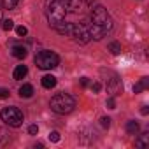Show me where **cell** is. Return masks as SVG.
<instances>
[{"instance_id": "6da1fadb", "label": "cell", "mask_w": 149, "mask_h": 149, "mask_svg": "<svg viewBox=\"0 0 149 149\" xmlns=\"http://www.w3.org/2000/svg\"><path fill=\"white\" fill-rule=\"evenodd\" d=\"M68 11L65 0H46V16L51 26H56L65 21Z\"/></svg>"}, {"instance_id": "7a4b0ae2", "label": "cell", "mask_w": 149, "mask_h": 149, "mask_svg": "<svg viewBox=\"0 0 149 149\" xmlns=\"http://www.w3.org/2000/svg\"><path fill=\"white\" fill-rule=\"evenodd\" d=\"M90 21H91L95 26L102 28L105 33H109V32L112 30V18H111V14L107 13V9L102 7V6H95V7L91 9V13H90Z\"/></svg>"}, {"instance_id": "3957f363", "label": "cell", "mask_w": 149, "mask_h": 149, "mask_svg": "<svg viewBox=\"0 0 149 149\" xmlns=\"http://www.w3.org/2000/svg\"><path fill=\"white\" fill-rule=\"evenodd\" d=\"M49 107L56 114H68V112L74 111V107H76V100L67 93H58V95H54L51 98Z\"/></svg>"}, {"instance_id": "277c9868", "label": "cell", "mask_w": 149, "mask_h": 149, "mask_svg": "<svg viewBox=\"0 0 149 149\" xmlns=\"http://www.w3.org/2000/svg\"><path fill=\"white\" fill-rule=\"evenodd\" d=\"M58 63H60V58L53 51H39L35 54V65L42 70H51L58 67Z\"/></svg>"}, {"instance_id": "5b68a950", "label": "cell", "mask_w": 149, "mask_h": 149, "mask_svg": "<svg viewBox=\"0 0 149 149\" xmlns=\"http://www.w3.org/2000/svg\"><path fill=\"white\" fill-rule=\"evenodd\" d=\"M0 118H2V121L9 126H21L23 125V112L18 109V107H4L2 112H0Z\"/></svg>"}, {"instance_id": "8992f818", "label": "cell", "mask_w": 149, "mask_h": 149, "mask_svg": "<svg viewBox=\"0 0 149 149\" xmlns=\"http://www.w3.org/2000/svg\"><path fill=\"white\" fill-rule=\"evenodd\" d=\"M105 88H107V93L111 97H116L123 91V84H121V79L116 76V74H109V79L105 81Z\"/></svg>"}, {"instance_id": "52a82bcc", "label": "cell", "mask_w": 149, "mask_h": 149, "mask_svg": "<svg viewBox=\"0 0 149 149\" xmlns=\"http://www.w3.org/2000/svg\"><path fill=\"white\" fill-rule=\"evenodd\" d=\"M67 2V11L68 13H83L90 6H93V0H65Z\"/></svg>"}, {"instance_id": "ba28073f", "label": "cell", "mask_w": 149, "mask_h": 149, "mask_svg": "<svg viewBox=\"0 0 149 149\" xmlns=\"http://www.w3.org/2000/svg\"><path fill=\"white\" fill-rule=\"evenodd\" d=\"M11 54H13L14 58L23 60V58L28 54V51H26V47H25V46H13V47H11Z\"/></svg>"}, {"instance_id": "9c48e42d", "label": "cell", "mask_w": 149, "mask_h": 149, "mask_svg": "<svg viewBox=\"0 0 149 149\" xmlns=\"http://www.w3.org/2000/svg\"><path fill=\"white\" fill-rule=\"evenodd\" d=\"M28 74V68H26V65H18L16 68H14V72H13V77L16 79V81H21L25 76Z\"/></svg>"}, {"instance_id": "30bf717a", "label": "cell", "mask_w": 149, "mask_h": 149, "mask_svg": "<svg viewBox=\"0 0 149 149\" xmlns=\"http://www.w3.org/2000/svg\"><path fill=\"white\" fill-rule=\"evenodd\" d=\"M42 86H44L46 90L54 88V86H56V77H54V76H51V74H46V76L42 77Z\"/></svg>"}, {"instance_id": "8fae6325", "label": "cell", "mask_w": 149, "mask_h": 149, "mask_svg": "<svg viewBox=\"0 0 149 149\" xmlns=\"http://www.w3.org/2000/svg\"><path fill=\"white\" fill-rule=\"evenodd\" d=\"M32 95H33V86L32 84H23L19 88V97L21 98H30Z\"/></svg>"}, {"instance_id": "7c38bea8", "label": "cell", "mask_w": 149, "mask_h": 149, "mask_svg": "<svg viewBox=\"0 0 149 149\" xmlns=\"http://www.w3.org/2000/svg\"><path fill=\"white\" fill-rule=\"evenodd\" d=\"M147 86H149V79H147V77H142V79L133 86V93H140V91H144Z\"/></svg>"}, {"instance_id": "4fadbf2b", "label": "cell", "mask_w": 149, "mask_h": 149, "mask_svg": "<svg viewBox=\"0 0 149 149\" xmlns=\"http://www.w3.org/2000/svg\"><path fill=\"white\" fill-rule=\"evenodd\" d=\"M11 140H13L11 133H7L6 130H0V147H6Z\"/></svg>"}, {"instance_id": "5bb4252c", "label": "cell", "mask_w": 149, "mask_h": 149, "mask_svg": "<svg viewBox=\"0 0 149 149\" xmlns=\"http://www.w3.org/2000/svg\"><path fill=\"white\" fill-rule=\"evenodd\" d=\"M139 128H140V126H139L137 121H128V123H126V132H128L130 135H137V133H139Z\"/></svg>"}, {"instance_id": "9a60e30c", "label": "cell", "mask_w": 149, "mask_h": 149, "mask_svg": "<svg viewBox=\"0 0 149 149\" xmlns=\"http://www.w3.org/2000/svg\"><path fill=\"white\" fill-rule=\"evenodd\" d=\"M135 144H137V147H146V146L149 144V132H144V133L137 139Z\"/></svg>"}, {"instance_id": "2e32d148", "label": "cell", "mask_w": 149, "mask_h": 149, "mask_svg": "<svg viewBox=\"0 0 149 149\" xmlns=\"http://www.w3.org/2000/svg\"><path fill=\"white\" fill-rule=\"evenodd\" d=\"M19 4V0H0V7L4 9H14Z\"/></svg>"}, {"instance_id": "e0dca14e", "label": "cell", "mask_w": 149, "mask_h": 149, "mask_svg": "<svg viewBox=\"0 0 149 149\" xmlns=\"http://www.w3.org/2000/svg\"><path fill=\"white\" fill-rule=\"evenodd\" d=\"M109 51H111L112 54H119V53H121V44H119V42H111V44H109Z\"/></svg>"}, {"instance_id": "ac0fdd59", "label": "cell", "mask_w": 149, "mask_h": 149, "mask_svg": "<svg viewBox=\"0 0 149 149\" xmlns=\"http://www.w3.org/2000/svg\"><path fill=\"white\" fill-rule=\"evenodd\" d=\"M2 28H4L6 32H11V30L14 28V23H13L11 19H4V21H2Z\"/></svg>"}, {"instance_id": "d6986e66", "label": "cell", "mask_w": 149, "mask_h": 149, "mask_svg": "<svg viewBox=\"0 0 149 149\" xmlns=\"http://www.w3.org/2000/svg\"><path fill=\"white\" fill-rule=\"evenodd\" d=\"M16 33H18V37H25L26 33H28V30H26V26H16Z\"/></svg>"}, {"instance_id": "ffe728a7", "label": "cell", "mask_w": 149, "mask_h": 149, "mask_svg": "<svg viewBox=\"0 0 149 149\" xmlns=\"http://www.w3.org/2000/svg\"><path fill=\"white\" fill-rule=\"evenodd\" d=\"M28 133H30V135H37V133H39V126H37V125H30V126H28Z\"/></svg>"}, {"instance_id": "44dd1931", "label": "cell", "mask_w": 149, "mask_h": 149, "mask_svg": "<svg viewBox=\"0 0 149 149\" xmlns=\"http://www.w3.org/2000/svg\"><path fill=\"white\" fill-rule=\"evenodd\" d=\"M49 140H53V142H58V140H60V133H58L56 130H54V132H51V133H49Z\"/></svg>"}, {"instance_id": "7402d4cb", "label": "cell", "mask_w": 149, "mask_h": 149, "mask_svg": "<svg viewBox=\"0 0 149 149\" xmlns=\"http://www.w3.org/2000/svg\"><path fill=\"white\" fill-rule=\"evenodd\" d=\"M100 125H102L104 128H109V126H111V118H102V119H100Z\"/></svg>"}, {"instance_id": "603a6c76", "label": "cell", "mask_w": 149, "mask_h": 149, "mask_svg": "<svg viewBox=\"0 0 149 149\" xmlns=\"http://www.w3.org/2000/svg\"><path fill=\"white\" fill-rule=\"evenodd\" d=\"M100 90H102V84H100V83H93V84H91V91H93V93H98Z\"/></svg>"}, {"instance_id": "cb8c5ba5", "label": "cell", "mask_w": 149, "mask_h": 149, "mask_svg": "<svg viewBox=\"0 0 149 149\" xmlns=\"http://www.w3.org/2000/svg\"><path fill=\"white\" fill-rule=\"evenodd\" d=\"M107 107H109V109H116V100H114V97H111V98L107 100Z\"/></svg>"}, {"instance_id": "d4e9b609", "label": "cell", "mask_w": 149, "mask_h": 149, "mask_svg": "<svg viewBox=\"0 0 149 149\" xmlns=\"http://www.w3.org/2000/svg\"><path fill=\"white\" fill-rule=\"evenodd\" d=\"M7 97H9V90L0 88V98H7Z\"/></svg>"}, {"instance_id": "484cf974", "label": "cell", "mask_w": 149, "mask_h": 149, "mask_svg": "<svg viewBox=\"0 0 149 149\" xmlns=\"http://www.w3.org/2000/svg\"><path fill=\"white\" fill-rule=\"evenodd\" d=\"M81 84L83 86H88V77H81Z\"/></svg>"}, {"instance_id": "4316f807", "label": "cell", "mask_w": 149, "mask_h": 149, "mask_svg": "<svg viewBox=\"0 0 149 149\" xmlns=\"http://www.w3.org/2000/svg\"><path fill=\"white\" fill-rule=\"evenodd\" d=\"M140 112H142V114H144V116H146V114H147V112H149V109H147V107H142V109H140Z\"/></svg>"}, {"instance_id": "83f0119b", "label": "cell", "mask_w": 149, "mask_h": 149, "mask_svg": "<svg viewBox=\"0 0 149 149\" xmlns=\"http://www.w3.org/2000/svg\"><path fill=\"white\" fill-rule=\"evenodd\" d=\"M2 21H4V19H2V9H0V25H2Z\"/></svg>"}]
</instances>
